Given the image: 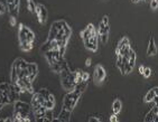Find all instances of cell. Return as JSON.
I'll use <instances>...</instances> for the list:
<instances>
[{"label": "cell", "mask_w": 158, "mask_h": 122, "mask_svg": "<svg viewBox=\"0 0 158 122\" xmlns=\"http://www.w3.org/2000/svg\"><path fill=\"white\" fill-rule=\"evenodd\" d=\"M149 1H150V0H149Z\"/></svg>", "instance_id": "36"}, {"label": "cell", "mask_w": 158, "mask_h": 122, "mask_svg": "<svg viewBox=\"0 0 158 122\" xmlns=\"http://www.w3.org/2000/svg\"><path fill=\"white\" fill-rule=\"evenodd\" d=\"M7 11V7L2 2H0V15H3Z\"/></svg>", "instance_id": "27"}, {"label": "cell", "mask_w": 158, "mask_h": 122, "mask_svg": "<svg viewBox=\"0 0 158 122\" xmlns=\"http://www.w3.org/2000/svg\"><path fill=\"white\" fill-rule=\"evenodd\" d=\"M17 0H7V5H12V3H15Z\"/></svg>", "instance_id": "33"}, {"label": "cell", "mask_w": 158, "mask_h": 122, "mask_svg": "<svg viewBox=\"0 0 158 122\" xmlns=\"http://www.w3.org/2000/svg\"><path fill=\"white\" fill-rule=\"evenodd\" d=\"M89 122H100L101 119L98 116H89Z\"/></svg>", "instance_id": "28"}, {"label": "cell", "mask_w": 158, "mask_h": 122, "mask_svg": "<svg viewBox=\"0 0 158 122\" xmlns=\"http://www.w3.org/2000/svg\"><path fill=\"white\" fill-rule=\"evenodd\" d=\"M45 101V99L43 98L42 95L36 92V93H34L33 94V98H31V107L33 110H36L38 108L43 107V102Z\"/></svg>", "instance_id": "10"}, {"label": "cell", "mask_w": 158, "mask_h": 122, "mask_svg": "<svg viewBox=\"0 0 158 122\" xmlns=\"http://www.w3.org/2000/svg\"><path fill=\"white\" fill-rule=\"evenodd\" d=\"M27 62L23 59V58H17L15 59V62L12 63L11 66V72H10V77H11V82L15 83L19 77V74H20V71L23 68L27 66Z\"/></svg>", "instance_id": "6"}, {"label": "cell", "mask_w": 158, "mask_h": 122, "mask_svg": "<svg viewBox=\"0 0 158 122\" xmlns=\"http://www.w3.org/2000/svg\"><path fill=\"white\" fill-rule=\"evenodd\" d=\"M37 16V19H38V22L40 24L44 25L47 20V16H48V12H47V9H46V7L42 3H37L36 5V11H35Z\"/></svg>", "instance_id": "7"}, {"label": "cell", "mask_w": 158, "mask_h": 122, "mask_svg": "<svg viewBox=\"0 0 158 122\" xmlns=\"http://www.w3.org/2000/svg\"><path fill=\"white\" fill-rule=\"evenodd\" d=\"M154 108H152V110L149 111L148 113L146 114L145 116V121L146 122H155L157 120V116H158V107H157V103H154Z\"/></svg>", "instance_id": "12"}, {"label": "cell", "mask_w": 158, "mask_h": 122, "mask_svg": "<svg viewBox=\"0 0 158 122\" xmlns=\"http://www.w3.org/2000/svg\"><path fill=\"white\" fill-rule=\"evenodd\" d=\"M143 68H145V67H143V65H140V66H139V73L141 74V75H143Z\"/></svg>", "instance_id": "32"}, {"label": "cell", "mask_w": 158, "mask_h": 122, "mask_svg": "<svg viewBox=\"0 0 158 122\" xmlns=\"http://www.w3.org/2000/svg\"><path fill=\"white\" fill-rule=\"evenodd\" d=\"M93 77H94V82L95 83H102L106 79V72L104 70V67L102 65L98 64L94 68V74H93Z\"/></svg>", "instance_id": "8"}, {"label": "cell", "mask_w": 158, "mask_h": 122, "mask_svg": "<svg viewBox=\"0 0 158 122\" xmlns=\"http://www.w3.org/2000/svg\"><path fill=\"white\" fill-rule=\"evenodd\" d=\"M31 107V104L26 103L24 101H15L14 104V116H12V121L15 122H23L24 118L29 116Z\"/></svg>", "instance_id": "1"}, {"label": "cell", "mask_w": 158, "mask_h": 122, "mask_svg": "<svg viewBox=\"0 0 158 122\" xmlns=\"http://www.w3.org/2000/svg\"><path fill=\"white\" fill-rule=\"evenodd\" d=\"M131 2H134V3H137V2H140V0H131Z\"/></svg>", "instance_id": "34"}, {"label": "cell", "mask_w": 158, "mask_h": 122, "mask_svg": "<svg viewBox=\"0 0 158 122\" xmlns=\"http://www.w3.org/2000/svg\"><path fill=\"white\" fill-rule=\"evenodd\" d=\"M9 24L10 26H16L17 25V17H15V16H10V18H9Z\"/></svg>", "instance_id": "25"}, {"label": "cell", "mask_w": 158, "mask_h": 122, "mask_svg": "<svg viewBox=\"0 0 158 122\" xmlns=\"http://www.w3.org/2000/svg\"><path fill=\"white\" fill-rule=\"evenodd\" d=\"M46 109L44 107H40L36 110H34V116H35V120L38 119V118H42V116H45Z\"/></svg>", "instance_id": "19"}, {"label": "cell", "mask_w": 158, "mask_h": 122, "mask_svg": "<svg viewBox=\"0 0 158 122\" xmlns=\"http://www.w3.org/2000/svg\"><path fill=\"white\" fill-rule=\"evenodd\" d=\"M86 86H88V82H81V83H79V84H76L75 86H74V90L73 91L74 92H76L77 94H80V95H82V93L83 92L86 90Z\"/></svg>", "instance_id": "15"}, {"label": "cell", "mask_w": 158, "mask_h": 122, "mask_svg": "<svg viewBox=\"0 0 158 122\" xmlns=\"http://www.w3.org/2000/svg\"><path fill=\"white\" fill-rule=\"evenodd\" d=\"M98 38L99 36L97 35H93V36L89 37L88 39H84L83 40V43H84L85 48L89 49V51H91V52H97L98 51Z\"/></svg>", "instance_id": "9"}, {"label": "cell", "mask_w": 158, "mask_h": 122, "mask_svg": "<svg viewBox=\"0 0 158 122\" xmlns=\"http://www.w3.org/2000/svg\"><path fill=\"white\" fill-rule=\"evenodd\" d=\"M80 98H81V95L77 94L76 92H74V91L67 92L63 99V108L70 111H73L74 108H75L76 104H77V102H79Z\"/></svg>", "instance_id": "4"}, {"label": "cell", "mask_w": 158, "mask_h": 122, "mask_svg": "<svg viewBox=\"0 0 158 122\" xmlns=\"http://www.w3.org/2000/svg\"><path fill=\"white\" fill-rule=\"evenodd\" d=\"M109 17L108 16H103V18L101 19L100 24H99V29H98V36L100 37L101 42L103 44L108 43L109 39Z\"/></svg>", "instance_id": "3"}, {"label": "cell", "mask_w": 158, "mask_h": 122, "mask_svg": "<svg viewBox=\"0 0 158 122\" xmlns=\"http://www.w3.org/2000/svg\"><path fill=\"white\" fill-rule=\"evenodd\" d=\"M110 121H111V122H117V121H118V114L113 113L112 116H110Z\"/></svg>", "instance_id": "29"}, {"label": "cell", "mask_w": 158, "mask_h": 122, "mask_svg": "<svg viewBox=\"0 0 158 122\" xmlns=\"http://www.w3.org/2000/svg\"><path fill=\"white\" fill-rule=\"evenodd\" d=\"M19 47L24 52H29V51L33 49L34 43H31V42H23V43H19Z\"/></svg>", "instance_id": "17"}, {"label": "cell", "mask_w": 158, "mask_h": 122, "mask_svg": "<svg viewBox=\"0 0 158 122\" xmlns=\"http://www.w3.org/2000/svg\"><path fill=\"white\" fill-rule=\"evenodd\" d=\"M140 1H143V2H145V1H146V0H140Z\"/></svg>", "instance_id": "35"}, {"label": "cell", "mask_w": 158, "mask_h": 122, "mask_svg": "<svg viewBox=\"0 0 158 122\" xmlns=\"http://www.w3.org/2000/svg\"><path fill=\"white\" fill-rule=\"evenodd\" d=\"M18 38L19 43H23V42H31V43H34L35 42V34H34V31L31 29H29L24 24L20 22L18 25Z\"/></svg>", "instance_id": "5"}, {"label": "cell", "mask_w": 158, "mask_h": 122, "mask_svg": "<svg viewBox=\"0 0 158 122\" xmlns=\"http://www.w3.org/2000/svg\"><path fill=\"white\" fill-rule=\"evenodd\" d=\"M152 71L150 67H145L143 68V76L145 77V79H148V77L152 76Z\"/></svg>", "instance_id": "22"}, {"label": "cell", "mask_w": 158, "mask_h": 122, "mask_svg": "<svg viewBox=\"0 0 158 122\" xmlns=\"http://www.w3.org/2000/svg\"><path fill=\"white\" fill-rule=\"evenodd\" d=\"M45 116L47 118L48 121H53V110H48V109H46V112H45Z\"/></svg>", "instance_id": "23"}, {"label": "cell", "mask_w": 158, "mask_h": 122, "mask_svg": "<svg viewBox=\"0 0 158 122\" xmlns=\"http://www.w3.org/2000/svg\"><path fill=\"white\" fill-rule=\"evenodd\" d=\"M157 86L149 90L146 93V95H145V98H143V102H146V103H150V102L157 103Z\"/></svg>", "instance_id": "11"}, {"label": "cell", "mask_w": 158, "mask_h": 122, "mask_svg": "<svg viewBox=\"0 0 158 122\" xmlns=\"http://www.w3.org/2000/svg\"><path fill=\"white\" fill-rule=\"evenodd\" d=\"M150 8H152V10H157L158 8L157 0H150Z\"/></svg>", "instance_id": "24"}, {"label": "cell", "mask_w": 158, "mask_h": 122, "mask_svg": "<svg viewBox=\"0 0 158 122\" xmlns=\"http://www.w3.org/2000/svg\"><path fill=\"white\" fill-rule=\"evenodd\" d=\"M71 116H72V111L67 110V109H62L61 113L58 114V116L56 118L57 121H63V122H69L71 120Z\"/></svg>", "instance_id": "14"}, {"label": "cell", "mask_w": 158, "mask_h": 122, "mask_svg": "<svg viewBox=\"0 0 158 122\" xmlns=\"http://www.w3.org/2000/svg\"><path fill=\"white\" fill-rule=\"evenodd\" d=\"M91 63H92V61H91V58H86V61H85V66H91Z\"/></svg>", "instance_id": "31"}, {"label": "cell", "mask_w": 158, "mask_h": 122, "mask_svg": "<svg viewBox=\"0 0 158 122\" xmlns=\"http://www.w3.org/2000/svg\"><path fill=\"white\" fill-rule=\"evenodd\" d=\"M157 54V46H156V40L154 37H150L148 43V47H147V55L150 57V56H155Z\"/></svg>", "instance_id": "13"}, {"label": "cell", "mask_w": 158, "mask_h": 122, "mask_svg": "<svg viewBox=\"0 0 158 122\" xmlns=\"http://www.w3.org/2000/svg\"><path fill=\"white\" fill-rule=\"evenodd\" d=\"M82 72H83V71H81V70H76V71H74V72H72L75 85L82 82Z\"/></svg>", "instance_id": "18"}, {"label": "cell", "mask_w": 158, "mask_h": 122, "mask_svg": "<svg viewBox=\"0 0 158 122\" xmlns=\"http://www.w3.org/2000/svg\"><path fill=\"white\" fill-rule=\"evenodd\" d=\"M35 121H37V122H48V120H47V118H46V116H42V118H38V119H36Z\"/></svg>", "instance_id": "30"}, {"label": "cell", "mask_w": 158, "mask_h": 122, "mask_svg": "<svg viewBox=\"0 0 158 122\" xmlns=\"http://www.w3.org/2000/svg\"><path fill=\"white\" fill-rule=\"evenodd\" d=\"M121 109H122L121 101L118 100V99H116V100L113 101V103H112V111H113V113L119 114V113H120V111H121Z\"/></svg>", "instance_id": "16"}, {"label": "cell", "mask_w": 158, "mask_h": 122, "mask_svg": "<svg viewBox=\"0 0 158 122\" xmlns=\"http://www.w3.org/2000/svg\"><path fill=\"white\" fill-rule=\"evenodd\" d=\"M60 75H61L62 87L67 92L73 91L74 86H75V83H74L73 74H72V71L70 70V66H67L66 68H64L61 73H60Z\"/></svg>", "instance_id": "2"}, {"label": "cell", "mask_w": 158, "mask_h": 122, "mask_svg": "<svg viewBox=\"0 0 158 122\" xmlns=\"http://www.w3.org/2000/svg\"><path fill=\"white\" fill-rule=\"evenodd\" d=\"M90 79V74L88 72H82V81L83 82H88Z\"/></svg>", "instance_id": "26"}, {"label": "cell", "mask_w": 158, "mask_h": 122, "mask_svg": "<svg viewBox=\"0 0 158 122\" xmlns=\"http://www.w3.org/2000/svg\"><path fill=\"white\" fill-rule=\"evenodd\" d=\"M130 44V40H129V38L128 37H122L121 39L119 40L118 45H117V47H121V46H125V45H129Z\"/></svg>", "instance_id": "21"}, {"label": "cell", "mask_w": 158, "mask_h": 122, "mask_svg": "<svg viewBox=\"0 0 158 122\" xmlns=\"http://www.w3.org/2000/svg\"><path fill=\"white\" fill-rule=\"evenodd\" d=\"M26 2H27V9L29 10L31 12L35 14L36 11V5L37 3L34 1V0H26Z\"/></svg>", "instance_id": "20"}]
</instances>
